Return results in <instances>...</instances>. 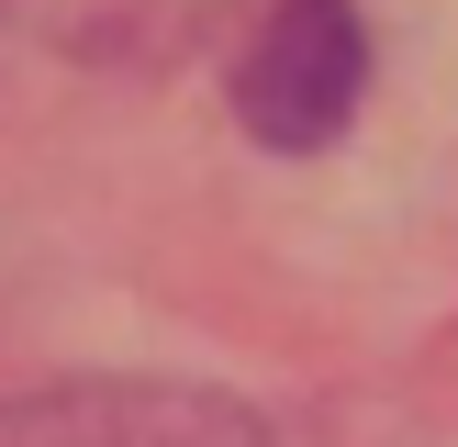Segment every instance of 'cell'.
<instances>
[{"instance_id": "1", "label": "cell", "mask_w": 458, "mask_h": 447, "mask_svg": "<svg viewBox=\"0 0 458 447\" xmlns=\"http://www.w3.org/2000/svg\"><path fill=\"white\" fill-rule=\"evenodd\" d=\"M358 89H369V22L347 12V0H280V12L258 22V45H246L235 67V112L258 146L280 156H313L347 134Z\"/></svg>"}, {"instance_id": "2", "label": "cell", "mask_w": 458, "mask_h": 447, "mask_svg": "<svg viewBox=\"0 0 458 447\" xmlns=\"http://www.w3.org/2000/svg\"><path fill=\"white\" fill-rule=\"evenodd\" d=\"M0 447H268V425L191 380H56L0 402Z\"/></svg>"}]
</instances>
